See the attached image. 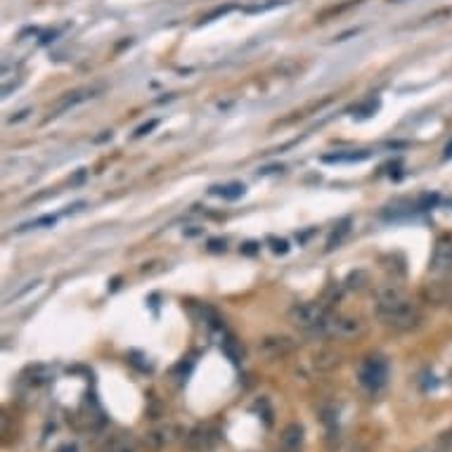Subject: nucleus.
<instances>
[{"mask_svg": "<svg viewBox=\"0 0 452 452\" xmlns=\"http://www.w3.org/2000/svg\"><path fill=\"white\" fill-rule=\"evenodd\" d=\"M450 156H452V145L446 147V159H450Z\"/></svg>", "mask_w": 452, "mask_h": 452, "instance_id": "393cba45", "label": "nucleus"}, {"mask_svg": "<svg viewBox=\"0 0 452 452\" xmlns=\"http://www.w3.org/2000/svg\"><path fill=\"white\" fill-rule=\"evenodd\" d=\"M230 10H235V5H225V7H216L214 12L211 14H206V17H201V21H199V26L201 24H209V21H214L216 17H223V14H228Z\"/></svg>", "mask_w": 452, "mask_h": 452, "instance_id": "a211bd4d", "label": "nucleus"}, {"mask_svg": "<svg viewBox=\"0 0 452 452\" xmlns=\"http://www.w3.org/2000/svg\"><path fill=\"white\" fill-rule=\"evenodd\" d=\"M244 246H246V248H244L246 253H253V251H256V244H253V242H248V244H244Z\"/></svg>", "mask_w": 452, "mask_h": 452, "instance_id": "b1692460", "label": "nucleus"}, {"mask_svg": "<svg viewBox=\"0 0 452 452\" xmlns=\"http://www.w3.org/2000/svg\"><path fill=\"white\" fill-rule=\"evenodd\" d=\"M178 438H180V426H176V424H159V426H154L152 431H147L145 448L152 450V452H159L164 448L173 446Z\"/></svg>", "mask_w": 452, "mask_h": 452, "instance_id": "423d86ee", "label": "nucleus"}, {"mask_svg": "<svg viewBox=\"0 0 452 452\" xmlns=\"http://www.w3.org/2000/svg\"><path fill=\"white\" fill-rule=\"evenodd\" d=\"M329 318V308L320 303V301H303V303L289 308V322L301 331H306L308 336H320V331L327 325Z\"/></svg>", "mask_w": 452, "mask_h": 452, "instance_id": "f03ea898", "label": "nucleus"}, {"mask_svg": "<svg viewBox=\"0 0 452 452\" xmlns=\"http://www.w3.org/2000/svg\"><path fill=\"white\" fill-rule=\"evenodd\" d=\"M209 251H225V239H211Z\"/></svg>", "mask_w": 452, "mask_h": 452, "instance_id": "4be33fe9", "label": "nucleus"}, {"mask_svg": "<svg viewBox=\"0 0 452 452\" xmlns=\"http://www.w3.org/2000/svg\"><path fill=\"white\" fill-rule=\"evenodd\" d=\"M370 152H346V154H327L322 156V161L327 164H356V161H365Z\"/></svg>", "mask_w": 452, "mask_h": 452, "instance_id": "ddd939ff", "label": "nucleus"}, {"mask_svg": "<svg viewBox=\"0 0 452 452\" xmlns=\"http://www.w3.org/2000/svg\"><path fill=\"white\" fill-rule=\"evenodd\" d=\"M270 244H273V251H275V253H287V251H289V244L284 242V239L270 237Z\"/></svg>", "mask_w": 452, "mask_h": 452, "instance_id": "412c9836", "label": "nucleus"}, {"mask_svg": "<svg viewBox=\"0 0 452 452\" xmlns=\"http://www.w3.org/2000/svg\"><path fill=\"white\" fill-rule=\"evenodd\" d=\"M57 452H79V448L74 446V443H64V446H59Z\"/></svg>", "mask_w": 452, "mask_h": 452, "instance_id": "5701e85b", "label": "nucleus"}, {"mask_svg": "<svg viewBox=\"0 0 452 452\" xmlns=\"http://www.w3.org/2000/svg\"><path fill=\"white\" fill-rule=\"evenodd\" d=\"M388 3H401V0H388Z\"/></svg>", "mask_w": 452, "mask_h": 452, "instance_id": "bb28decb", "label": "nucleus"}, {"mask_svg": "<svg viewBox=\"0 0 452 452\" xmlns=\"http://www.w3.org/2000/svg\"><path fill=\"white\" fill-rule=\"evenodd\" d=\"M448 206H450V209H452V197H450V199H448Z\"/></svg>", "mask_w": 452, "mask_h": 452, "instance_id": "a878e982", "label": "nucleus"}, {"mask_svg": "<svg viewBox=\"0 0 452 452\" xmlns=\"http://www.w3.org/2000/svg\"><path fill=\"white\" fill-rule=\"evenodd\" d=\"M216 443H218V431L214 426H197L187 436V448L192 452H209L211 448H216Z\"/></svg>", "mask_w": 452, "mask_h": 452, "instance_id": "0eeeda50", "label": "nucleus"}, {"mask_svg": "<svg viewBox=\"0 0 452 452\" xmlns=\"http://www.w3.org/2000/svg\"><path fill=\"white\" fill-rule=\"evenodd\" d=\"M376 315L396 331H412L424 320L419 306L408 301L403 289L396 287V284H383V287L376 289Z\"/></svg>", "mask_w": 452, "mask_h": 452, "instance_id": "f257e3e1", "label": "nucleus"}, {"mask_svg": "<svg viewBox=\"0 0 452 452\" xmlns=\"http://www.w3.org/2000/svg\"><path fill=\"white\" fill-rule=\"evenodd\" d=\"M258 348L266 353V356L277 358V356H287V353L293 348V343L287 336H268V338H263Z\"/></svg>", "mask_w": 452, "mask_h": 452, "instance_id": "9d476101", "label": "nucleus"}, {"mask_svg": "<svg viewBox=\"0 0 452 452\" xmlns=\"http://www.w3.org/2000/svg\"><path fill=\"white\" fill-rule=\"evenodd\" d=\"M428 273L433 277H438V280H448V277H452V239L450 237L438 239V244H436L433 256H431Z\"/></svg>", "mask_w": 452, "mask_h": 452, "instance_id": "39448f33", "label": "nucleus"}, {"mask_svg": "<svg viewBox=\"0 0 452 452\" xmlns=\"http://www.w3.org/2000/svg\"><path fill=\"white\" fill-rule=\"evenodd\" d=\"M303 426L301 424H289L284 426V431L280 436V452H298L301 448H303Z\"/></svg>", "mask_w": 452, "mask_h": 452, "instance_id": "1a4fd4ad", "label": "nucleus"}, {"mask_svg": "<svg viewBox=\"0 0 452 452\" xmlns=\"http://www.w3.org/2000/svg\"><path fill=\"white\" fill-rule=\"evenodd\" d=\"M156 126H159V121H156V119H152V121H147V124H142L138 131H135V138H145V135L152 133Z\"/></svg>", "mask_w": 452, "mask_h": 452, "instance_id": "6ab92c4d", "label": "nucleus"}, {"mask_svg": "<svg viewBox=\"0 0 452 452\" xmlns=\"http://www.w3.org/2000/svg\"><path fill=\"white\" fill-rule=\"evenodd\" d=\"M348 225H351V221H343L341 225H338V230H334V235L329 237V242H327V248H336L338 244L343 242V237L348 235Z\"/></svg>", "mask_w": 452, "mask_h": 452, "instance_id": "dca6fc26", "label": "nucleus"}, {"mask_svg": "<svg viewBox=\"0 0 452 452\" xmlns=\"http://www.w3.org/2000/svg\"><path fill=\"white\" fill-rule=\"evenodd\" d=\"M102 452H138V446H135L131 436H116L102 448Z\"/></svg>", "mask_w": 452, "mask_h": 452, "instance_id": "f8f14e48", "label": "nucleus"}, {"mask_svg": "<svg viewBox=\"0 0 452 452\" xmlns=\"http://www.w3.org/2000/svg\"><path fill=\"white\" fill-rule=\"evenodd\" d=\"M365 331V325L358 318H336L331 315L327 320V325L322 327L320 336H336L341 341H348V338H356Z\"/></svg>", "mask_w": 452, "mask_h": 452, "instance_id": "20e7f679", "label": "nucleus"}, {"mask_svg": "<svg viewBox=\"0 0 452 452\" xmlns=\"http://www.w3.org/2000/svg\"><path fill=\"white\" fill-rule=\"evenodd\" d=\"M55 223H57V216H41V218H36V221H31V223H24V225H21L19 232L34 230V228H52Z\"/></svg>", "mask_w": 452, "mask_h": 452, "instance_id": "2eb2a0df", "label": "nucleus"}, {"mask_svg": "<svg viewBox=\"0 0 452 452\" xmlns=\"http://www.w3.org/2000/svg\"><path fill=\"white\" fill-rule=\"evenodd\" d=\"M388 379V363L381 356H367L358 365V381L367 391H379Z\"/></svg>", "mask_w": 452, "mask_h": 452, "instance_id": "7ed1b4c3", "label": "nucleus"}, {"mask_svg": "<svg viewBox=\"0 0 452 452\" xmlns=\"http://www.w3.org/2000/svg\"><path fill=\"white\" fill-rule=\"evenodd\" d=\"M100 93H102V86H86V88L74 90V93H66L62 100L55 104V114H52V116H57L59 111H66V109L76 107V104H81V102L93 100V97H97Z\"/></svg>", "mask_w": 452, "mask_h": 452, "instance_id": "6e6552de", "label": "nucleus"}, {"mask_svg": "<svg viewBox=\"0 0 452 452\" xmlns=\"http://www.w3.org/2000/svg\"><path fill=\"white\" fill-rule=\"evenodd\" d=\"M223 348H225V353L230 356L232 363H239V356H237V351H235V341H232V338H225V341H223Z\"/></svg>", "mask_w": 452, "mask_h": 452, "instance_id": "aec40b11", "label": "nucleus"}, {"mask_svg": "<svg viewBox=\"0 0 452 452\" xmlns=\"http://www.w3.org/2000/svg\"><path fill=\"white\" fill-rule=\"evenodd\" d=\"M338 363H341V360H338L336 353H331V351H322L315 356V367H318V370H334Z\"/></svg>", "mask_w": 452, "mask_h": 452, "instance_id": "4468645a", "label": "nucleus"}, {"mask_svg": "<svg viewBox=\"0 0 452 452\" xmlns=\"http://www.w3.org/2000/svg\"><path fill=\"white\" fill-rule=\"evenodd\" d=\"M244 190L246 187L242 183H230V185H216L211 187V194H216V197H223V199H239L244 197Z\"/></svg>", "mask_w": 452, "mask_h": 452, "instance_id": "9b49d317", "label": "nucleus"}, {"mask_svg": "<svg viewBox=\"0 0 452 452\" xmlns=\"http://www.w3.org/2000/svg\"><path fill=\"white\" fill-rule=\"evenodd\" d=\"M367 284V273L365 270H356V273L348 275V280H346V287L348 289H363Z\"/></svg>", "mask_w": 452, "mask_h": 452, "instance_id": "f3484780", "label": "nucleus"}]
</instances>
